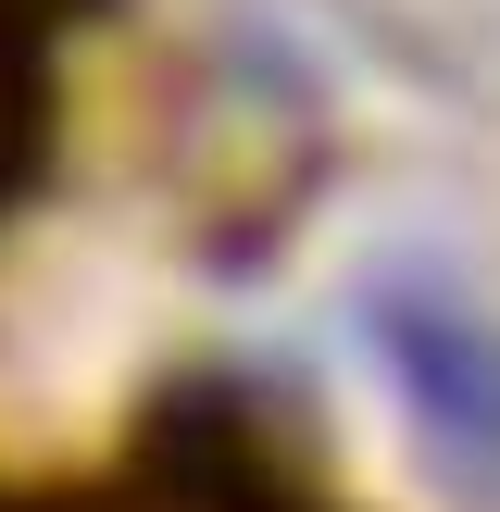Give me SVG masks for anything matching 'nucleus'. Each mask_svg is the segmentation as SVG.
I'll use <instances>...</instances> for the list:
<instances>
[{"label": "nucleus", "mask_w": 500, "mask_h": 512, "mask_svg": "<svg viewBox=\"0 0 500 512\" xmlns=\"http://www.w3.org/2000/svg\"><path fill=\"white\" fill-rule=\"evenodd\" d=\"M363 338H375V363H388L400 413H413L425 463H438L450 488L500 500V313L463 300L450 275L388 263L363 288Z\"/></svg>", "instance_id": "f257e3e1"}]
</instances>
